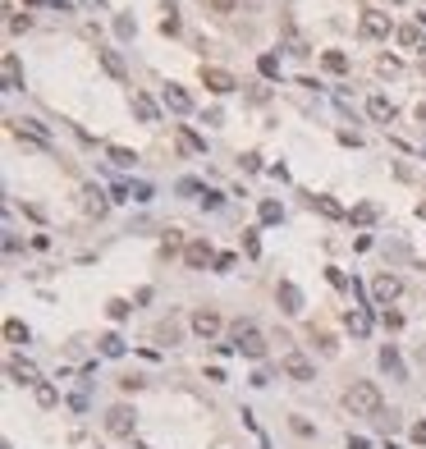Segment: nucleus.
<instances>
[{
    "label": "nucleus",
    "mask_w": 426,
    "mask_h": 449,
    "mask_svg": "<svg viewBox=\"0 0 426 449\" xmlns=\"http://www.w3.org/2000/svg\"><path fill=\"white\" fill-rule=\"evenodd\" d=\"M344 326H349L358 340H367V335H372V312H367V307H349V312H344Z\"/></svg>",
    "instance_id": "obj_11"
},
{
    "label": "nucleus",
    "mask_w": 426,
    "mask_h": 449,
    "mask_svg": "<svg viewBox=\"0 0 426 449\" xmlns=\"http://www.w3.org/2000/svg\"><path fill=\"white\" fill-rule=\"evenodd\" d=\"M417 216H422V220H426V202H422V207H417Z\"/></svg>",
    "instance_id": "obj_50"
},
{
    "label": "nucleus",
    "mask_w": 426,
    "mask_h": 449,
    "mask_svg": "<svg viewBox=\"0 0 426 449\" xmlns=\"http://www.w3.org/2000/svg\"><path fill=\"white\" fill-rule=\"evenodd\" d=\"M312 207H317V211H321V216H326V220H344V216H349V211L339 207L335 198H312Z\"/></svg>",
    "instance_id": "obj_23"
},
{
    "label": "nucleus",
    "mask_w": 426,
    "mask_h": 449,
    "mask_svg": "<svg viewBox=\"0 0 426 449\" xmlns=\"http://www.w3.org/2000/svg\"><path fill=\"white\" fill-rule=\"evenodd\" d=\"M257 216L266 220V225H275V220H284V207L275 198H262V207H257Z\"/></svg>",
    "instance_id": "obj_28"
},
{
    "label": "nucleus",
    "mask_w": 426,
    "mask_h": 449,
    "mask_svg": "<svg viewBox=\"0 0 426 449\" xmlns=\"http://www.w3.org/2000/svg\"><path fill=\"white\" fill-rule=\"evenodd\" d=\"M234 349H239L243 358H266V340H262V330L252 326V321H239V326H234Z\"/></svg>",
    "instance_id": "obj_2"
},
{
    "label": "nucleus",
    "mask_w": 426,
    "mask_h": 449,
    "mask_svg": "<svg viewBox=\"0 0 426 449\" xmlns=\"http://www.w3.org/2000/svg\"><path fill=\"white\" fill-rule=\"evenodd\" d=\"M326 280H330L335 289H353V280H349L344 271H339V266H326Z\"/></svg>",
    "instance_id": "obj_35"
},
{
    "label": "nucleus",
    "mask_w": 426,
    "mask_h": 449,
    "mask_svg": "<svg viewBox=\"0 0 426 449\" xmlns=\"http://www.w3.org/2000/svg\"><path fill=\"white\" fill-rule=\"evenodd\" d=\"M106 156H110V165H115V170H129V165L138 161V152H129V147H110Z\"/></svg>",
    "instance_id": "obj_29"
},
{
    "label": "nucleus",
    "mask_w": 426,
    "mask_h": 449,
    "mask_svg": "<svg viewBox=\"0 0 426 449\" xmlns=\"http://www.w3.org/2000/svg\"><path fill=\"white\" fill-rule=\"evenodd\" d=\"M37 404H42V408H55V404H60V395H55V385H37Z\"/></svg>",
    "instance_id": "obj_33"
},
{
    "label": "nucleus",
    "mask_w": 426,
    "mask_h": 449,
    "mask_svg": "<svg viewBox=\"0 0 426 449\" xmlns=\"http://www.w3.org/2000/svg\"><path fill=\"white\" fill-rule=\"evenodd\" d=\"M88 211H92V216H106V211H110V198L101 193V188H88Z\"/></svg>",
    "instance_id": "obj_30"
},
{
    "label": "nucleus",
    "mask_w": 426,
    "mask_h": 449,
    "mask_svg": "<svg viewBox=\"0 0 426 449\" xmlns=\"http://www.w3.org/2000/svg\"><path fill=\"white\" fill-rule=\"evenodd\" d=\"M179 335H184V326H179L175 317H170V321H161V326H156V344H179Z\"/></svg>",
    "instance_id": "obj_22"
},
{
    "label": "nucleus",
    "mask_w": 426,
    "mask_h": 449,
    "mask_svg": "<svg viewBox=\"0 0 426 449\" xmlns=\"http://www.w3.org/2000/svg\"><path fill=\"white\" fill-rule=\"evenodd\" d=\"M367 115H372L376 124H390L394 120V101L390 97H372V101H367Z\"/></svg>",
    "instance_id": "obj_16"
},
{
    "label": "nucleus",
    "mask_w": 426,
    "mask_h": 449,
    "mask_svg": "<svg viewBox=\"0 0 426 449\" xmlns=\"http://www.w3.org/2000/svg\"><path fill=\"white\" fill-rule=\"evenodd\" d=\"M220 202H225V198H220V193H211V188H207V193H202V207H207V211H216Z\"/></svg>",
    "instance_id": "obj_41"
},
{
    "label": "nucleus",
    "mask_w": 426,
    "mask_h": 449,
    "mask_svg": "<svg viewBox=\"0 0 426 449\" xmlns=\"http://www.w3.org/2000/svg\"><path fill=\"white\" fill-rule=\"evenodd\" d=\"M193 330L202 335V340H211V335H220V312H211V307H202V312H193Z\"/></svg>",
    "instance_id": "obj_13"
},
{
    "label": "nucleus",
    "mask_w": 426,
    "mask_h": 449,
    "mask_svg": "<svg viewBox=\"0 0 426 449\" xmlns=\"http://www.w3.org/2000/svg\"><path fill=\"white\" fill-rule=\"evenodd\" d=\"M106 312H110V321H124V317H129V303H124V298H110Z\"/></svg>",
    "instance_id": "obj_36"
},
{
    "label": "nucleus",
    "mask_w": 426,
    "mask_h": 449,
    "mask_svg": "<svg viewBox=\"0 0 426 449\" xmlns=\"http://www.w3.org/2000/svg\"><path fill=\"white\" fill-rule=\"evenodd\" d=\"M202 83H207L211 92H220V97H225V92H234V88H239V78H234L230 69H202Z\"/></svg>",
    "instance_id": "obj_9"
},
{
    "label": "nucleus",
    "mask_w": 426,
    "mask_h": 449,
    "mask_svg": "<svg viewBox=\"0 0 426 449\" xmlns=\"http://www.w3.org/2000/svg\"><path fill=\"white\" fill-rule=\"evenodd\" d=\"M211 10H216V14H230V10H239V0H211Z\"/></svg>",
    "instance_id": "obj_42"
},
{
    "label": "nucleus",
    "mask_w": 426,
    "mask_h": 449,
    "mask_svg": "<svg viewBox=\"0 0 426 449\" xmlns=\"http://www.w3.org/2000/svg\"><path fill=\"white\" fill-rule=\"evenodd\" d=\"M179 193H184V198H193V193H207V188L197 184V179H179Z\"/></svg>",
    "instance_id": "obj_39"
},
{
    "label": "nucleus",
    "mask_w": 426,
    "mask_h": 449,
    "mask_svg": "<svg viewBox=\"0 0 426 449\" xmlns=\"http://www.w3.org/2000/svg\"><path fill=\"white\" fill-rule=\"evenodd\" d=\"M243 170H248V175H257V170H262V156L248 152V156H243Z\"/></svg>",
    "instance_id": "obj_40"
},
{
    "label": "nucleus",
    "mask_w": 426,
    "mask_h": 449,
    "mask_svg": "<svg viewBox=\"0 0 426 449\" xmlns=\"http://www.w3.org/2000/svg\"><path fill=\"white\" fill-rule=\"evenodd\" d=\"M161 14H165V19H161V33H165V37H175V33H179V10L170 5V0H165Z\"/></svg>",
    "instance_id": "obj_27"
},
{
    "label": "nucleus",
    "mask_w": 426,
    "mask_h": 449,
    "mask_svg": "<svg viewBox=\"0 0 426 449\" xmlns=\"http://www.w3.org/2000/svg\"><path fill=\"white\" fill-rule=\"evenodd\" d=\"M133 202H152V188H147V184H133Z\"/></svg>",
    "instance_id": "obj_44"
},
{
    "label": "nucleus",
    "mask_w": 426,
    "mask_h": 449,
    "mask_svg": "<svg viewBox=\"0 0 426 449\" xmlns=\"http://www.w3.org/2000/svg\"><path fill=\"white\" fill-rule=\"evenodd\" d=\"M381 367L394 376V381H408V372H404V362H399V353H394V344H385V349H381Z\"/></svg>",
    "instance_id": "obj_19"
},
{
    "label": "nucleus",
    "mask_w": 426,
    "mask_h": 449,
    "mask_svg": "<svg viewBox=\"0 0 426 449\" xmlns=\"http://www.w3.org/2000/svg\"><path fill=\"white\" fill-rule=\"evenodd\" d=\"M97 60H101V69H106L110 78H124L129 69H124V55L120 51H97Z\"/></svg>",
    "instance_id": "obj_20"
},
{
    "label": "nucleus",
    "mask_w": 426,
    "mask_h": 449,
    "mask_svg": "<svg viewBox=\"0 0 426 449\" xmlns=\"http://www.w3.org/2000/svg\"><path fill=\"white\" fill-rule=\"evenodd\" d=\"M5 340H10V344H28V326H23V321H5Z\"/></svg>",
    "instance_id": "obj_31"
},
{
    "label": "nucleus",
    "mask_w": 426,
    "mask_h": 449,
    "mask_svg": "<svg viewBox=\"0 0 426 449\" xmlns=\"http://www.w3.org/2000/svg\"><path fill=\"white\" fill-rule=\"evenodd\" d=\"M133 115H138L142 124H156V115H161V110H156V101H152V97H142V92H133Z\"/></svg>",
    "instance_id": "obj_17"
},
{
    "label": "nucleus",
    "mask_w": 426,
    "mask_h": 449,
    "mask_svg": "<svg viewBox=\"0 0 426 449\" xmlns=\"http://www.w3.org/2000/svg\"><path fill=\"white\" fill-rule=\"evenodd\" d=\"M349 449H372V445H367L362 436H349Z\"/></svg>",
    "instance_id": "obj_47"
},
{
    "label": "nucleus",
    "mask_w": 426,
    "mask_h": 449,
    "mask_svg": "<svg viewBox=\"0 0 426 449\" xmlns=\"http://www.w3.org/2000/svg\"><path fill=\"white\" fill-rule=\"evenodd\" d=\"M133 449H152V445H133Z\"/></svg>",
    "instance_id": "obj_51"
},
{
    "label": "nucleus",
    "mask_w": 426,
    "mask_h": 449,
    "mask_svg": "<svg viewBox=\"0 0 426 449\" xmlns=\"http://www.w3.org/2000/svg\"><path fill=\"white\" fill-rule=\"evenodd\" d=\"M115 33H120V37H133V33H138V23H133L129 14H120V19H115Z\"/></svg>",
    "instance_id": "obj_37"
},
{
    "label": "nucleus",
    "mask_w": 426,
    "mask_h": 449,
    "mask_svg": "<svg viewBox=\"0 0 426 449\" xmlns=\"http://www.w3.org/2000/svg\"><path fill=\"white\" fill-rule=\"evenodd\" d=\"M381 326H385V330H404V317H399V312H390V307H385V317H381Z\"/></svg>",
    "instance_id": "obj_38"
},
{
    "label": "nucleus",
    "mask_w": 426,
    "mask_h": 449,
    "mask_svg": "<svg viewBox=\"0 0 426 449\" xmlns=\"http://www.w3.org/2000/svg\"><path fill=\"white\" fill-rule=\"evenodd\" d=\"M184 262H188V271H207V266L216 262V252H211L207 239H193V243L184 248Z\"/></svg>",
    "instance_id": "obj_5"
},
{
    "label": "nucleus",
    "mask_w": 426,
    "mask_h": 449,
    "mask_svg": "<svg viewBox=\"0 0 426 449\" xmlns=\"http://www.w3.org/2000/svg\"><path fill=\"white\" fill-rule=\"evenodd\" d=\"M133 427H138V413H133L129 404H115V408L106 413V431H110L115 440H129Z\"/></svg>",
    "instance_id": "obj_3"
},
{
    "label": "nucleus",
    "mask_w": 426,
    "mask_h": 449,
    "mask_svg": "<svg viewBox=\"0 0 426 449\" xmlns=\"http://www.w3.org/2000/svg\"><path fill=\"white\" fill-rule=\"evenodd\" d=\"M394 37H399V46H404V51H422V42H426L422 28H399Z\"/></svg>",
    "instance_id": "obj_25"
},
{
    "label": "nucleus",
    "mask_w": 426,
    "mask_h": 449,
    "mask_svg": "<svg viewBox=\"0 0 426 449\" xmlns=\"http://www.w3.org/2000/svg\"><path fill=\"white\" fill-rule=\"evenodd\" d=\"M257 69H262V78H280V55H262Z\"/></svg>",
    "instance_id": "obj_32"
},
{
    "label": "nucleus",
    "mask_w": 426,
    "mask_h": 449,
    "mask_svg": "<svg viewBox=\"0 0 426 449\" xmlns=\"http://www.w3.org/2000/svg\"><path fill=\"white\" fill-rule=\"evenodd\" d=\"M83 5H88V10H106V0H83Z\"/></svg>",
    "instance_id": "obj_48"
},
{
    "label": "nucleus",
    "mask_w": 426,
    "mask_h": 449,
    "mask_svg": "<svg viewBox=\"0 0 426 449\" xmlns=\"http://www.w3.org/2000/svg\"><path fill=\"white\" fill-rule=\"evenodd\" d=\"M413 440H417V445H426V422H417V427H413Z\"/></svg>",
    "instance_id": "obj_46"
},
{
    "label": "nucleus",
    "mask_w": 426,
    "mask_h": 449,
    "mask_svg": "<svg viewBox=\"0 0 426 449\" xmlns=\"http://www.w3.org/2000/svg\"><path fill=\"white\" fill-rule=\"evenodd\" d=\"M161 97H165V110H175V115H188V110H193V97H188V92L179 88V83H170V88H165Z\"/></svg>",
    "instance_id": "obj_15"
},
{
    "label": "nucleus",
    "mask_w": 426,
    "mask_h": 449,
    "mask_svg": "<svg viewBox=\"0 0 426 449\" xmlns=\"http://www.w3.org/2000/svg\"><path fill=\"white\" fill-rule=\"evenodd\" d=\"M417 120H422V124H426V101H422V106H417Z\"/></svg>",
    "instance_id": "obj_49"
},
{
    "label": "nucleus",
    "mask_w": 426,
    "mask_h": 449,
    "mask_svg": "<svg viewBox=\"0 0 426 449\" xmlns=\"http://www.w3.org/2000/svg\"><path fill=\"white\" fill-rule=\"evenodd\" d=\"M0 83H5V92L23 88V65H19V55L14 51H5V60H0Z\"/></svg>",
    "instance_id": "obj_7"
},
{
    "label": "nucleus",
    "mask_w": 426,
    "mask_h": 449,
    "mask_svg": "<svg viewBox=\"0 0 426 449\" xmlns=\"http://www.w3.org/2000/svg\"><path fill=\"white\" fill-rule=\"evenodd\" d=\"M179 147H184L188 156H202V152H207V138H197L188 124H179Z\"/></svg>",
    "instance_id": "obj_18"
},
{
    "label": "nucleus",
    "mask_w": 426,
    "mask_h": 449,
    "mask_svg": "<svg viewBox=\"0 0 426 449\" xmlns=\"http://www.w3.org/2000/svg\"><path fill=\"white\" fill-rule=\"evenodd\" d=\"M358 33L367 37V42H376V37H390V33H399V28H394L390 23V14H362V23H358Z\"/></svg>",
    "instance_id": "obj_4"
},
{
    "label": "nucleus",
    "mask_w": 426,
    "mask_h": 449,
    "mask_svg": "<svg viewBox=\"0 0 426 449\" xmlns=\"http://www.w3.org/2000/svg\"><path fill=\"white\" fill-rule=\"evenodd\" d=\"M284 372L294 376L298 385H307V381H317V372H312V362H307L303 353H289V358H284Z\"/></svg>",
    "instance_id": "obj_12"
},
{
    "label": "nucleus",
    "mask_w": 426,
    "mask_h": 449,
    "mask_svg": "<svg viewBox=\"0 0 426 449\" xmlns=\"http://www.w3.org/2000/svg\"><path fill=\"white\" fill-rule=\"evenodd\" d=\"M399 294H404V280H399V275L385 271V275H376V280H372V298H376V303H394Z\"/></svg>",
    "instance_id": "obj_6"
},
{
    "label": "nucleus",
    "mask_w": 426,
    "mask_h": 449,
    "mask_svg": "<svg viewBox=\"0 0 426 449\" xmlns=\"http://www.w3.org/2000/svg\"><path fill=\"white\" fill-rule=\"evenodd\" d=\"M179 243H184V239H179V230L165 234V252H179Z\"/></svg>",
    "instance_id": "obj_45"
},
{
    "label": "nucleus",
    "mask_w": 426,
    "mask_h": 449,
    "mask_svg": "<svg viewBox=\"0 0 426 449\" xmlns=\"http://www.w3.org/2000/svg\"><path fill=\"white\" fill-rule=\"evenodd\" d=\"M275 298H280V312H289V317H298V312H303V289H298L294 280H280Z\"/></svg>",
    "instance_id": "obj_8"
},
{
    "label": "nucleus",
    "mask_w": 426,
    "mask_h": 449,
    "mask_svg": "<svg viewBox=\"0 0 426 449\" xmlns=\"http://www.w3.org/2000/svg\"><path fill=\"white\" fill-rule=\"evenodd\" d=\"M243 252H248V257H262V239H257V230H243Z\"/></svg>",
    "instance_id": "obj_34"
},
{
    "label": "nucleus",
    "mask_w": 426,
    "mask_h": 449,
    "mask_svg": "<svg viewBox=\"0 0 426 449\" xmlns=\"http://www.w3.org/2000/svg\"><path fill=\"white\" fill-rule=\"evenodd\" d=\"M97 344H101V358H124V349H129L120 335H101Z\"/></svg>",
    "instance_id": "obj_24"
},
{
    "label": "nucleus",
    "mask_w": 426,
    "mask_h": 449,
    "mask_svg": "<svg viewBox=\"0 0 426 449\" xmlns=\"http://www.w3.org/2000/svg\"><path fill=\"white\" fill-rule=\"evenodd\" d=\"M10 376H14L19 385H33V390L42 385V372H37V367H33L28 358H14V362H10Z\"/></svg>",
    "instance_id": "obj_14"
},
{
    "label": "nucleus",
    "mask_w": 426,
    "mask_h": 449,
    "mask_svg": "<svg viewBox=\"0 0 426 449\" xmlns=\"http://www.w3.org/2000/svg\"><path fill=\"white\" fill-rule=\"evenodd\" d=\"M10 124H14L19 138H28V143H37V147H51V133H46L37 120H10Z\"/></svg>",
    "instance_id": "obj_10"
},
{
    "label": "nucleus",
    "mask_w": 426,
    "mask_h": 449,
    "mask_svg": "<svg viewBox=\"0 0 426 449\" xmlns=\"http://www.w3.org/2000/svg\"><path fill=\"white\" fill-rule=\"evenodd\" d=\"M28 23H33L28 14H14V19H10V28H14V33H28Z\"/></svg>",
    "instance_id": "obj_43"
},
{
    "label": "nucleus",
    "mask_w": 426,
    "mask_h": 449,
    "mask_svg": "<svg viewBox=\"0 0 426 449\" xmlns=\"http://www.w3.org/2000/svg\"><path fill=\"white\" fill-rule=\"evenodd\" d=\"M349 220L353 225H372V220H381V207H376V202H358V207L349 211Z\"/></svg>",
    "instance_id": "obj_21"
},
{
    "label": "nucleus",
    "mask_w": 426,
    "mask_h": 449,
    "mask_svg": "<svg viewBox=\"0 0 426 449\" xmlns=\"http://www.w3.org/2000/svg\"><path fill=\"white\" fill-rule=\"evenodd\" d=\"M321 65H326L330 74H349V55H344V51H326V55H321Z\"/></svg>",
    "instance_id": "obj_26"
},
{
    "label": "nucleus",
    "mask_w": 426,
    "mask_h": 449,
    "mask_svg": "<svg viewBox=\"0 0 426 449\" xmlns=\"http://www.w3.org/2000/svg\"><path fill=\"white\" fill-rule=\"evenodd\" d=\"M344 404H349L353 417H381V390H376L372 381H353Z\"/></svg>",
    "instance_id": "obj_1"
}]
</instances>
